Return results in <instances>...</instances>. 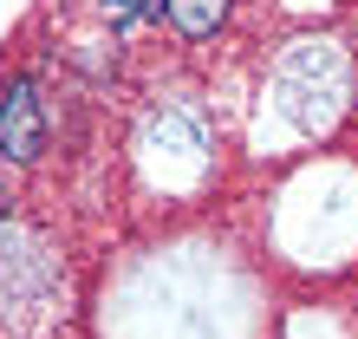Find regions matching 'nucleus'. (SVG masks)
I'll list each match as a JSON object with an SVG mask.
<instances>
[{
    "mask_svg": "<svg viewBox=\"0 0 358 339\" xmlns=\"http://www.w3.org/2000/svg\"><path fill=\"white\" fill-rule=\"evenodd\" d=\"M137 7H143V0H104V20L124 27V20H137Z\"/></svg>",
    "mask_w": 358,
    "mask_h": 339,
    "instance_id": "7ed1b4c3",
    "label": "nucleus"
},
{
    "mask_svg": "<svg viewBox=\"0 0 358 339\" xmlns=\"http://www.w3.org/2000/svg\"><path fill=\"white\" fill-rule=\"evenodd\" d=\"M0 222H7V189H0Z\"/></svg>",
    "mask_w": 358,
    "mask_h": 339,
    "instance_id": "20e7f679",
    "label": "nucleus"
},
{
    "mask_svg": "<svg viewBox=\"0 0 358 339\" xmlns=\"http://www.w3.org/2000/svg\"><path fill=\"white\" fill-rule=\"evenodd\" d=\"M157 13H170L176 20V33H189V39H208L228 20V0H150Z\"/></svg>",
    "mask_w": 358,
    "mask_h": 339,
    "instance_id": "f03ea898",
    "label": "nucleus"
},
{
    "mask_svg": "<svg viewBox=\"0 0 358 339\" xmlns=\"http://www.w3.org/2000/svg\"><path fill=\"white\" fill-rule=\"evenodd\" d=\"M0 151L13 163H33L46 151V111H39L33 78H13L7 92H0Z\"/></svg>",
    "mask_w": 358,
    "mask_h": 339,
    "instance_id": "f257e3e1",
    "label": "nucleus"
}]
</instances>
